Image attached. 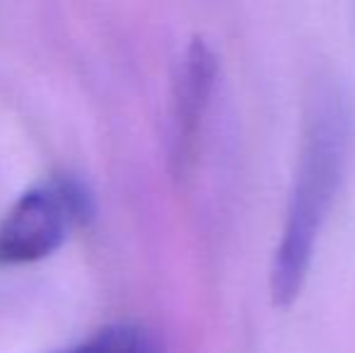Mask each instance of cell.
<instances>
[{
  "mask_svg": "<svg viewBox=\"0 0 355 353\" xmlns=\"http://www.w3.org/2000/svg\"><path fill=\"white\" fill-rule=\"evenodd\" d=\"M348 148V114L343 94L331 83L314 85L302 121L297 165L268 268L273 305L290 307L302 293L317 255L319 235L343 179Z\"/></svg>",
  "mask_w": 355,
  "mask_h": 353,
  "instance_id": "6da1fadb",
  "label": "cell"
},
{
  "mask_svg": "<svg viewBox=\"0 0 355 353\" xmlns=\"http://www.w3.org/2000/svg\"><path fill=\"white\" fill-rule=\"evenodd\" d=\"M92 216V193L71 177L27 187L0 218V266H27L56 255Z\"/></svg>",
  "mask_w": 355,
  "mask_h": 353,
  "instance_id": "7a4b0ae2",
  "label": "cell"
},
{
  "mask_svg": "<svg viewBox=\"0 0 355 353\" xmlns=\"http://www.w3.org/2000/svg\"><path fill=\"white\" fill-rule=\"evenodd\" d=\"M218 78V58L211 44L196 37L184 51L174 78L172 99V157L182 167L191 155L203 117L211 104V94Z\"/></svg>",
  "mask_w": 355,
  "mask_h": 353,
  "instance_id": "3957f363",
  "label": "cell"
},
{
  "mask_svg": "<svg viewBox=\"0 0 355 353\" xmlns=\"http://www.w3.org/2000/svg\"><path fill=\"white\" fill-rule=\"evenodd\" d=\"M56 353H157V346L143 327L116 322L99 327L97 332Z\"/></svg>",
  "mask_w": 355,
  "mask_h": 353,
  "instance_id": "277c9868",
  "label": "cell"
}]
</instances>
